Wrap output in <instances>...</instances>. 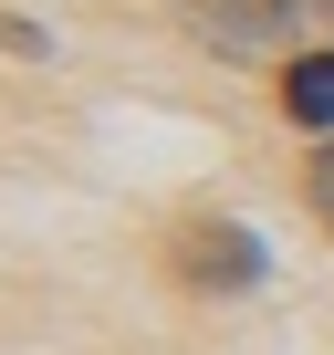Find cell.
<instances>
[{"label":"cell","mask_w":334,"mask_h":355,"mask_svg":"<svg viewBox=\"0 0 334 355\" xmlns=\"http://www.w3.org/2000/svg\"><path fill=\"white\" fill-rule=\"evenodd\" d=\"M303 209L334 230V136H324V146H313V167H303Z\"/></svg>","instance_id":"277c9868"},{"label":"cell","mask_w":334,"mask_h":355,"mask_svg":"<svg viewBox=\"0 0 334 355\" xmlns=\"http://www.w3.org/2000/svg\"><path fill=\"white\" fill-rule=\"evenodd\" d=\"M188 32L220 63H292L334 42V0H188Z\"/></svg>","instance_id":"6da1fadb"},{"label":"cell","mask_w":334,"mask_h":355,"mask_svg":"<svg viewBox=\"0 0 334 355\" xmlns=\"http://www.w3.org/2000/svg\"><path fill=\"white\" fill-rule=\"evenodd\" d=\"M0 53H53V32H42V21H21V11H0Z\"/></svg>","instance_id":"5b68a950"},{"label":"cell","mask_w":334,"mask_h":355,"mask_svg":"<svg viewBox=\"0 0 334 355\" xmlns=\"http://www.w3.org/2000/svg\"><path fill=\"white\" fill-rule=\"evenodd\" d=\"M167 272H178L188 293H251L272 261H261L251 220H178L167 230Z\"/></svg>","instance_id":"7a4b0ae2"},{"label":"cell","mask_w":334,"mask_h":355,"mask_svg":"<svg viewBox=\"0 0 334 355\" xmlns=\"http://www.w3.org/2000/svg\"><path fill=\"white\" fill-rule=\"evenodd\" d=\"M282 115H292V125H313V136H334V42L282 63Z\"/></svg>","instance_id":"3957f363"}]
</instances>
